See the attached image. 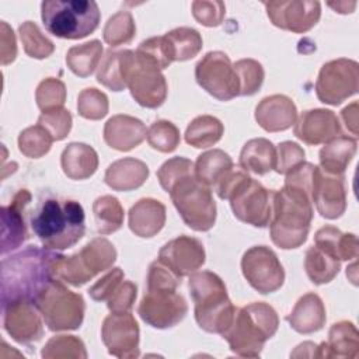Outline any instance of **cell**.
<instances>
[{
    "instance_id": "cell-1",
    "label": "cell",
    "mask_w": 359,
    "mask_h": 359,
    "mask_svg": "<svg viewBox=\"0 0 359 359\" xmlns=\"http://www.w3.org/2000/svg\"><path fill=\"white\" fill-rule=\"evenodd\" d=\"M59 254L29 245L1 261V307L15 300L35 302L55 279L53 266Z\"/></svg>"
},
{
    "instance_id": "cell-2",
    "label": "cell",
    "mask_w": 359,
    "mask_h": 359,
    "mask_svg": "<svg viewBox=\"0 0 359 359\" xmlns=\"http://www.w3.org/2000/svg\"><path fill=\"white\" fill-rule=\"evenodd\" d=\"M313 220V202L310 192L286 185L272 191V217L269 222L271 240L283 250L300 247L309 236Z\"/></svg>"
},
{
    "instance_id": "cell-3",
    "label": "cell",
    "mask_w": 359,
    "mask_h": 359,
    "mask_svg": "<svg viewBox=\"0 0 359 359\" xmlns=\"http://www.w3.org/2000/svg\"><path fill=\"white\" fill-rule=\"evenodd\" d=\"M84 209L77 201L49 198L34 215L31 226L45 248L66 250L84 236Z\"/></svg>"
},
{
    "instance_id": "cell-4",
    "label": "cell",
    "mask_w": 359,
    "mask_h": 359,
    "mask_svg": "<svg viewBox=\"0 0 359 359\" xmlns=\"http://www.w3.org/2000/svg\"><path fill=\"white\" fill-rule=\"evenodd\" d=\"M279 318L272 306L254 302L236 309L229 328L222 334L230 349L243 358H258L265 342L275 335Z\"/></svg>"
},
{
    "instance_id": "cell-5",
    "label": "cell",
    "mask_w": 359,
    "mask_h": 359,
    "mask_svg": "<svg viewBox=\"0 0 359 359\" xmlns=\"http://www.w3.org/2000/svg\"><path fill=\"white\" fill-rule=\"evenodd\" d=\"M188 287L195 303V320L206 332L223 334L233 321L236 309L222 278L210 271L189 276Z\"/></svg>"
},
{
    "instance_id": "cell-6",
    "label": "cell",
    "mask_w": 359,
    "mask_h": 359,
    "mask_svg": "<svg viewBox=\"0 0 359 359\" xmlns=\"http://www.w3.org/2000/svg\"><path fill=\"white\" fill-rule=\"evenodd\" d=\"M41 18L52 35L81 39L97 29L101 13L93 0H45L41 3Z\"/></svg>"
},
{
    "instance_id": "cell-7",
    "label": "cell",
    "mask_w": 359,
    "mask_h": 359,
    "mask_svg": "<svg viewBox=\"0 0 359 359\" xmlns=\"http://www.w3.org/2000/svg\"><path fill=\"white\" fill-rule=\"evenodd\" d=\"M115 259L114 244L107 238L97 237L70 257L59 254L53 266L55 279L72 286H81L100 272L109 269Z\"/></svg>"
},
{
    "instance_id": "cell-8",
    "label": "cell",
    "mask_w": 359,
    "mask_h": 359,
    "mask_svg": "<svg viewBox=\"0 0 359 359\" xmlns=\"http://www.w3.org/2000/svg\"><path fill=\"white\" fill-rule=\"evenodd\" d=\"M34 304L50 331L77 330L84 318L83 296L69 290L59 279H53L38 294Z\"/></svg>"
},
{
    "instance_id": "cell-9",
    "label": "cell",
    "mask_w": 359,
    "mask_h": 359,
    "mask_svg": "<svg viewBox=\"0 0 359 359\" xmlns=\"http://www.w3.org/2000/svg\"><path fill=\"white\" fill-rule=\"evenodd\" d=\"M171 201L184 223L195 231H208L216 222V202L209 187L195 174L180 180L170 189Z\"/></svg>"
},
{
    "instance_id": "cell-10",
    "label": "cell",
    "mask_w": 359,
    "mask_h": 359,
    "mask_svg": "<svg viewBox=\"0 0 359 359\" xmlns=\"http://www.w3.org/2000/svg\"><path fill=\"white\" fill-rule=\"evenodd\" d=\"M227 201L233 215L243 223L265 227L272 217V191L251 178L247 172L231 189Z\"/></svg>"
},
{
    "instance_id": "cell-11",
    "label": "cell",
    "mask_w": 359,
    "mask_h": 359,
    "mask_svg": "<svg viewBox=\"0 0 359 359\" xmlns=\"http://www.w3.org/2000/svg\"><path fill=\"white\" fill-rule=\"evenodd\" d=\"M137 313L153 328L165 330L177 325L188 313V304L175 286L147 285Z\"/></svg>"
},
{
    "instance_id": "cell-12",
    "label": "cell",
    "mask_w": 359,
    "mask_h": 359,
    "mask_svg": "<svg viewBox=\"0 0 359 359\" xmlns=\"http://www.w3.org/2000/svg\"><path fill=\"white\" fill-rule=\"evenodd\" d=\"M126 87L135 101L146 108H157L167 98V81L161 70L130 50L125 72Z\"/></svg>"
},
{
    "instance_id": "cell-13",
    "label": "cell",
    "mask_w": 359,
    "mask_h": 359,
    "mask_svg": "<svg viewBox=\"0 0 359 359\" xmlns=\"http://www.w3.org/2000/svg\"><path fill=\"white\" fill-rule=\"evenodd\" d=\"M359 65L346 57L330 60L320 69L316 81L317 98L330 105H339L358 93Z\"/></svg>"
},
{
    "instance_id": "cell-14",
    "label": "cell",
    "mask_w": 359,
    "mask_h": 359,
    "mask_svg": "<svg viewBox=\"0 0 359 359\" xmlns=\"http://www.w3.org/2000/svg\"><path fill=\"white\" fill-rule=\"evenodd\" d=\"M195 79L206 93L219 101H229L240 95L237 73L224 52H208L195 66Z\"/></svg>"
},
{
    "instance_id": "cell-15",
    "label": "cell",
    "mask_w": 359,
    "mask_h": 359,
    "mask_svg": "<svg viewBox=\"0 0 359 359\" xmlns=\"http://www.w3.org/2000/svg\"><path fill=\"white\" fill-rule=\"evenodd\" d=\"M241 271L250 286L261 294L276 292L285 282L283 266L266 245L248 248L241 258Z\"/></svg>"
},
{
    "instance_id": "cell-16",
    "label": "cell",
    "mask_w": 359,
    "mask_h": 359,
    "mask_svg": "<svg viewBox=\"0 0 359 359\" xmlns=\"http://www.w3.org/2000/svg\"><path fill=\"white\" fill-rule=\"evenodd\" d=\"M139 325L129 311L111 313L104 318L101 338L108 353L121 359L137 358L139 353Z\"/></svg>"
},
{
    "instance_id": "cell-17",
    "label": "cell",
    "mask_w": 359,
    "mask_h": 359,
    "mask_svg": "<svg viewBox=\"0 0 359 359\" xmlns=\"http://www.w3.org/2000/svg\"><path fill=\"white\" fill-rule=\"evenodd\" d=\"M264 6L275 27L294 34L310 31L318 22L321 15L320 1L313 0L266 1Z\"/></svg>"
},
{
    "instance_id": "cell-18",
    "label": "cell",
    "mask_w": 359,
    "mask_h": 359,
    "mask_svg": "<svg viewBox=\"0 0 359 359\" xmlns=\"http://www.w3.org/2000/svg\"><path fill=\"white\" fill-rule=\"evenodd\" d=\"M311 202L325 219H338L346 209L344 174H330L316 165L311 181Z\"/></svg>"
},
{
    "instance_id": "cell-19",
    "label": "cell",
    "mask_w": 359,
    "mask_h": 359,
    "mask_svg": "<svg viewBox=\"0 0 359 359\" xmlns=\"http://www.w3.org/2000/svg\"><path fill=\"white\" fill-rule=\"evenodd\" d=\"M158 261L178 278H184L205 264V248L198 238L182 234L160 248Z\"/></svg>"
},
{
    "instance_id": "cell-20",
    "label": "cell",
    "mask_w": 359,
    "mask_h": 359,
    "mask_svg": "<svg viewBox=\"0 0 359 359\" xmlns=\"http://www.w3.org/2000/svg\"><path fill=\"white\" fill-rule=\"evenodd\" d=\"M41 313L29 300H15L3 307V327L20 344H32L43 335Z\"/></svg>"
},
{
    "instance_id": "cell-21",
    "label": "cell",
    "mask_w": 359,
    "mask_h": 359,
    "mask_svg": "<svg viewBox=\"0 0 359 359\" xmlns=\"http://www.w3.org/2000/svg\"><path fill=\"white\" fill-rule=\"evenodd\" d=\"M294 136L303 143L317 146L339 136L341 123L338 116L324 108L307 109L294 122Z\"/></svg>"
},
{
    "instance_id": "cell-22",
    "label": "cell",
    "mask_w": 359,
    "mask_h": 359,
    "mask_svg": "<svg viewBox=\"0 0 359 359\" xmlns=\"http://www.w3.org/2000/svg\"><path fill=\"white\" fill-rule=\"evenodd\" d=\"M29 201L31 194L27 189H20L11 203L1 208V254L18 248L28 238L24 209Z\"/></svg>"
},
{
    "instance_id": "cell-23",
    "label": "cell",
    "mask_w": 359,
    "mask_h": 359,
    "mask_svg": "<svg viewBox=\"0 0 359 359\" xmlns=\"http://www.w3.org/2000/svg\"><path fill=\"white\" fill-rule=\"evenodd\" d=\"M297 109L292 98L273 94L262 98L255 108V121L266 132H280L294 125Z\"/></svg>"
},
{
    "instance_id": "cell-24",
    "label": "cell",
    "mask_w": 359,
    "mask_h": 359,
    "mask_svg": "<svg viewBox=\"0 0 359 359\" xmlns=\"http://www.w3.org/2000/svg\"><path fill=\"white\" fill-rule=\"evenodd\" d=\"M147 135L146 125L130 115H114L104 126V140L115 150L129 151L137 147Z\"/></svg>"
},
{
    "instance_id": "cell-25",
    "label": "cell",
    "mask_w": 359,
    "mask_h": 359,
    "mask_svg": "<svg viewBox=\"0 0 359 359\" xmlns=\"http://www.w3.org/2000/svg\"><path fill=\"white\" fill-rule=\"evenodd\" d=\"M128 223L135 236L150 238L165 224V206L157 199L142 198L130 208Z\"/></svg>"
},
{
    "instance_id": "cell-26",
    "label": "cell",
    "mask_w": 359,
    "mask_h": 359,
    "mask_svg": "<svg viewBox=\"0 0 359 359\" xmlns=\"http://www.w3.org/2000/svg\"><path fill=\"white\" fill-rule=\"evenodd\" d=\"M359 332L353 323L339 321L331 325L328 341L317 345L316 358H358Z\"/></svg>"
},
{
    "instance_id": "cell-27",
    "label": "cell",
    "mask_w": 359,
    "mask_h": 359,
    "mask_svg": "<svg viewBox=\"0 0 359 359\" xmlns=\"http://www.w3.org/2000/svg\"><path fill=\"white\" fill-rule=\"evenodd\" d=\"M325 307L317 293L303 294L294 304L286 321L299 334H313L320 331L325 324Z\"/></svg>"
},
{
    "instance_id": "cell-28",
    "label": "cell",
    "mask_w": 359,
    "mask_h": 359,
    "mask_svg": "<svg viewBox=\"0 0 359 359\" xmlns=\"http://www.w3.org/2000/svg\"><path fill=\"white\" fill-rule=\"evenodd\" d=\"M149 178V167L142 160L135 157H123L112 164L105 171L104 181L114 191H133L142 187Z\"/></svg>"
},
{
    "instance_id": "cell-29",
    "label": "cell",
    "mask_w": 359,
    "mask_h": 359,
    "mask_svg": "<svg viewBox=\"0 0 359 359\" xmlns=\"http://www.w3.org/2000/svg\"><path fill=\"white\" fill-rule=\"evenodd\" d=\"M60 165L65 175L70 180H86L97 171L98 154L91 146L73 142L63 149Z\"/></svg>"
},
{
    "instance_id": "cell-30",
    "label": "cell",
    "mask_w": 359,
    "mask_h": 359,
    "mask_svg": "<svg viewBox=\"0 0 359 359\" xmlns=\"http://www.w3.org/2000/svg\"><path fill=\"white\" fill-rule=\"evenodd\" d=\"M314 245L331 254L338 261L355 259L359 254L358 238L352 233H342L334 226H324L314 234Z\"/></svg>"
},
{
    "instance_id": "cell-31",
    "label": "cell",
    "mask_w": 359,
    "mask_h": 359,
    "mask_svg": "<svg viewBox=\"0 0 359 359\" xmlns=\"http://www.w3.org/2000/svg\"><path fill=\"white\" fill-rule=\"evenodd\" d=\"M276 147L265 137L248 140L240 153V167L244 171L264 175L275 170Z\"/></svg>"
},
{
    "instance_id": "cell-32",
    "label": "cell",
    "mask_w": 359,
    "mask_h": 359,
    "mask_svg": "<svg viewBox=\"0 0 359 359\" xmlns=\"http://www.w3.org/2000/svg\"><path fill=\"white\" fill-rule=\"evenodd\" d=\"M356 139L339 135L324 143L320 150V168L330 174H344L356 153Z\"/></svg>"
},
{
    "instance_id": "cell-33",
    "label": "cell",
    "mask_w": 359,
    "mask_h": 359,
    "mask_svg": "<svg viewBox=\"0 0 359 359\" xmlns=\"http://www.w3.org/2000/svg\"><path fill=\"white\" fill-rule=\"evenodd\" d=\"M231 157L220 150H208L198 156L195 163V177L206 187H216L217 182L233 168Z\"/></svg>"
},
{
    "instance_id": "cell-34",
    "label": "cell",
    "mask_w": 359,
    "mask_h": 359,
    "mask_svg": "<svg viewBox=\"0 0 359 359\" xmlns=\"http://www.w3.org/2000/svg\"><path fill=\"white\" fill-rule=\"evenodd\" d=\"M304 269L309 279L314 285H324L331 282L338 275L341 269V261L318 248L317 245H313L306 251Z\"/></svg>"
},
{
    "instance_id": "cell-35",
    "label": "cell",
    "mask_w": 359,
    "mask_h": 359,
    "mask_svg": "<svg viewBox=\"0 0 359 359\" xmlns=\"http://www.w3.org/2000/svg\"><path fill=\"white\" fill-rule=\"evenodd\" d=\"M130 55L129 49L123 50H108L101 60L97 72V81L112 91H122L126 88L125 72L128 57Z\"/></svg>"
},
{
    "instance_id": "cell-36",
    "label": "cell",
    "mask_w": 359,
    "mask_h": 359,
    "mask_svg": "<svg viewBox=\"0 0 359 359\" xmlns=\"http://www.w3.org/2000/svg\"><path fill=\"white\" fill-rule=\"evenodd\" d=\"M102 52L104 49L98 39L72 46L66 53V65L76 76L88 77L101 62Z\"/></svg>"
},
{
    "instance_id": "cell-37",
    "label": "cell",
    "mask_w": 359,
    "mask_h": 359,
    "mask_svg": "<svg viewBox=\"0 0 359 359\" xmlns=\"http://www.w3.org/2000/svg\"><path fill=\"white\" fill-rule=\"evenodd\" d=\"M224 132L220 119L212 115H199L191 121L185 130V142L196 149H206L216 144Z\"/></svg>"
},
{
    "instance_id": "cell-38",
    "label": "cell",
    "mask_w": 359,
    "mask_h": 359,
    "mask_svg": "<svg viewBox=\"0 0 359 359\" xmlns=\"http://www.w3.org/2000/svg\"><path fill=\"white\" fill-rule=\"evenodd\" d=\"M97 231L100 234H111L123 224V208L112 195H102L93 203Z\"/></svg>"
},
{
    "instance_id": "cell-39",
    "label": "cell",
    "mask_w": 359,
    "mask_h": 359,
    "mask_svg": "<svg viewBox=\"0 0 359 359\" xmlns=\"http://www.w3.org/2000/svg\"><path fill=\"white\" fill-rule=\"evenodd\" d=\"M171 53L172 60H189L195 57L202 49V36L201 34L189 27H178L164 34Z\"/></svg>"
},
{
    "instance_id": "cell-40",
    "label": "cell",
    "mask_w": 359,
    "mask_h": 359,
    "mask_svg": "<svg viewBox=\"0 0 359 359\" xmlns=\"http://www.w3.org/2000/svg\"><path fill=\"white\" fill-rule=\"evenodd\" d=\"M20 39L22 42L24 52L34 59H45L55 50L53 42L46 38L39 27L32 21H25L18 27Z\"/></svg>"
},
{
    "instance_id": "cell-41",
    "label": "cell",
    "mask_w": 359,
    "mask_h": 359,
    "mask_svg": "<svg viewBox=\"0 0 359 359\" xmlns=\"http://www.w3.org/2000/svg\"><path fill=\"white\" fill-rule=\"evenodd\" d=\"M136 34V24L129 11H116L111 15L104 27V41L109 46H119L129 43Z\"/></svg>"
},
{
    "instance_id": "cell-42",
    "label": "cell",
    "mask_w": 359,
    "mask_h": 359,
    "mask_svg": "<svg viewBox=\"0 0 359 359\" xmlns=\"http://www.w3.org/2000/svg\"><path fill=\"white\" fill-rule=\"evenodd\" d=\"M53 137L41 125H34L24 129L18 136L20 151L29 158H39L45 156L52 146Z\"/></svg>"
},
{
    "instance_id": "cell-43",
    "label": "cell",
    "mask_w": 359,
    "mask_h": 359,
    "mask_svg": "<svg viewBox=\"0 0 359 359\" xmlns=\"http://www.w3.org/2000/svg\"><path fill=\"white\" fill-rule=\"evenodd\" d=\"M147 142L149 144L161 151V153H171L180 144V130L178 128L165 119H158L150 125L147 129Z\"/></svg>"
},
{
    "instance_id": "cell-44",
    "label": "cell",
    "mask_w": 359,
    "mask_h": 359,
    "mask_svg": "<svg viewBox=\"0 0 359 359\" xmlns=\"http://www.w3.org/2000/svg\"><path fill=\"white\" fill-rule=\"evenodd\" d=\"M42 358H87L84 342L74 335H56L52 337L42 349Z\"/></svg>"
},
{
    "instance_id": "cell-45",
    "label": "cell",
    "mask_w": 359,
    "mask_h": 359,
    "mask_svg": "<svg viewBox=\"0 0 359 359\" xmlns=\"http://www.w3.org/2000/svg\"><path fill=\"white\" fill-rule=\"evenodd\" d=\"M240 84V95H254L259 91L265 72L262 65L254 59H240L233 65Z\"/></svg>"
},
{
    "instance_id": "cell-46",
    "label": "cell",
    "mask_w": 359,
    "mask_h": 359,
    "mask_svg": "<svg viewBox=\"0 0 359 359\" xmlns=\"http://www.w3.org/2000/svg\"><path fill=\"white\" fill-rule=\"evenodd\" d=\"M35 101L42 112L63 108V104L66 101L65 83L55 77H48L42 80L36 87Z\"/></svg>"
},
{
    "instance_id": "cell-47",
    "label": "cell",
    "mask_w": 359,
    "mask_h": 359,
    "mask_svg": "<svg viewBox=\"0 0 359 359\" xmlns=\"http://www.w3.org/2000/svg\"><path fill=\"white\" fill-rule=\"evenodd\" d=\"M108 97L94 87L81 90L77 97L79 115L86 119L98 121L108 114Z\"/></svg>"
},
{
    "instance_id": "cell-48",
    "label": "cell",
    "mask_w": 359,
    "mask_h": 359,
    "mask_svg": "<svg viewBox=\"0 0 359 359\" xmlns=\"http://www.w3.org/2000/svg\"><path fill=\"white\" fill-rule=\"evenodd\" d=\"M192 174H195V164L191 160L178 156L163 163L157 171V178L161 188L165 192H170L180 180Z\"/></svg>"
},
{
    "instance_id": "cell-49",
    "label": "cell",
    "mask_w": 359,
    "mask_h": 359,
    "mask_svg": "<svg viewBox=\"0 0 359 359\" xmlns=\"http://www.w3.org/2000/svg\"><path fill=\"white\" fill-rule=\"evenodd\" d=\"M136 55L149 60L150 63L157 66L160 70L168 67L174 62L170 45L164 35L153 36L140 42V45L136 49Z\"/></svg>"
},
{
    "instance_id": "cell-50",
    "label": "cell",
    "mask_w": 359,
    "mask_h": 359,
    "mask_svg": "<svg viewBox=\"0 0 359 359\" xmlns=\"http://www.w3.org/2000/svg\"><path fill=\"white\" fill-rule=\"evenodd\" d=\"M72 114L65 108L45 111L38 118V125L43 126L53 140H63L72 129Z\"/></svg>"
},
{
    "instance_id": "cell-51",
    "label": "cell",
    "mask_w": 359,
    "mask_h": 359,
    "mask_svg": "<svg viewBox=\"0 0 359 359\" xmlns=\"http://www.w3.org/2000/svg\"><path fill=\"white\" fill-rule=\"evenodd\" d=\"M194 18L205 27H217L226 15V6L223 1L198 0L192 3Z\"/></svg>"
},
{
    "instance_id": "cell-52",
    "label": "cell",
    "mask_w": 359,
    "mask_h": 359,
    "mask_svg": "<svg viewBox=\"0 0 359 359\" xmlns=\"http://www.w3.org/2000/svg\"><path fill=\"white\" fill-rule=\"evenodd\" d=\"M304 161V150L294 142H282L276 149L275 171L278 174H287Z\"/></svg>"
},
{
    "instance_id": "cell-53",
    "label": "cell",
    "mask_w": 359,
    "mask_h": 359,
    "mask_svg": "<svg viewBox=\"0 0 359 359\" xmlns=\"http://www.w3.org/2000/svg\"><path fill=\"white\" fill-rule=\"evenodd\" d=\"M137 287L130 280H122L107 300V306L111 313L129 311L136 300Z\"/></svg>"
},
{
    "instance_id": "cell-54",
    "label": "cell",
    "mask_w": 359,
    "mask_h": 359,
    "mask_svg": "<svg viewBox=\"0 0 359 359\" xmlns=\"http://www.w3.org/2000/svg\"><path fill=\"white\" fill-rule=\"evenodd\" d=\"M123 271L121 268H112L105 276L97 280L90 289L88 294L95 302H107L118 285L123 280Z\"/></svg>"
},
{
    "instance_id": "cell-55",
    "label": "cell",
    "mask_w": 359,
    "mask_h": 359,
    "mask_svg": "<svg viewBox=\"0 0 359 359\" xmlns=\"http://www.w3.org/2000/svg\"><path fill=\"white\" fill-rule=\"evenodd\" d=\"M0 52H1V65H8L14 62L17 56V45H15V35L13 28L6 22L1 21V34H0Z\"/></svg>"
},
{
    "instance_id": "cell-56",
    "label": "cell",
    "mask_w": 359,
    "mask_h": 359,
    "mask_svg": "<svg viewBox=\"0 0 359 359\" xmlns=\"http://www.w3.org/2000/svg\"><path fill=\"white\" fill-rule=\"evenodd\" d=\"M341 116L344 119V123L352 135L358 136V102H352L351 105L345 107L341 112Z\"/></svg>"
},
{
    "instance_id": "cell-57",
    "label": "cell",
    "mask_w": 359,
    "mask_h": 359,
    "mask_svg": "<svg viewBox=\"0 0 359 359\" xmlns=\"http://www.w3.org/2000/svg\"><path fill=\"white\" fill-rule=\"evenodd\" d=\"M330 7H332L337 13H341V14H348V13H352L356 7V1H337V3H328Z\"/></svg>"
}]
</instances>
